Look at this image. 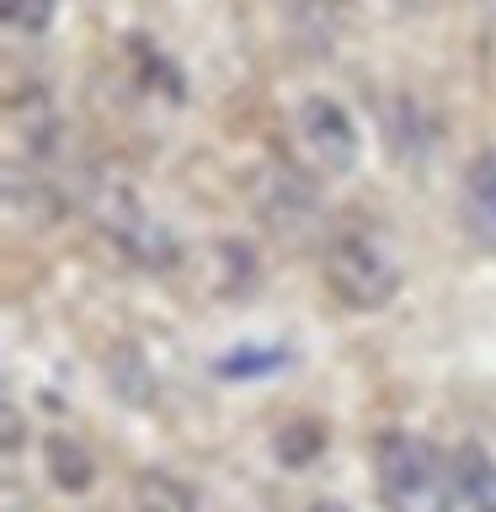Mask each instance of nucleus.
<instances>
[{
  "label": "nucleus",
  "instance_id": "f257e3e1",
  "mask_svg": "<svg viewBox=\"0 0 496 512\" xmlns=\"http://www.w3.org/2000/svg\"><path fill=\"white\" fill-rule=\"evenodd\" d=\"M320 272H326L331 294L358 315L384 310V304L400 294V283H406L400 246L379 230V224H342V230H331Z\"/></svg>",
  "mask_w": 496,
  "mask_h": 512
},
{
  "label": "nucleus",
  "instance_id": "f03ea898",
  "mask_svg": "<svg viewBox=\"0 0 496 512\" xmlns=\"http://www.w3.org/2000/svg\"><path fill=\"white\" fill-rule=\"evenodd\" d=\"M374 480L384 512H454V470L416 432H379Z\"/></svg>",
  "mask_w": 496,
  "mask_h": 512
},
{
  "label": "nucleus",
  "instance_id": "7ed1b4c3",
  "mask_svg": "<svg viewBox=\"0 0 496 512\" xmlns=\"http://www.w3.org/2000/svg\"><path fill=\"white\" fill-rule=\"evenodd\" d=\"M80 203H86L96 230L112 235V246H118L128 262H139L150 272L176 267V256H182L176 251V235L139 203V192L128 182H118V176H86V182H80Z\"/></svg>",
  "mask_w": 496,
  "mask_h": 512
},
{
  "label": "nucleus",
  "instance_id": "20e7f679",
  "mask_svg": "<svg viewBox=\"0 0 496 512\" xmlns=\"http://www.w3.org/2000/svg\"><path fill=\"white\" fill-rule=\"evenodd\" d=\"M251 208H256V219H262L267 230L283 240V246H310V240L326 230L315 187L304 182L299 171H288V166L256 171V182H251Z\"/></svg>",
  "mask_w": 496,
  "mask_h": 512
},
{
  "label": "nucleus",
  "instance_id": "39448f33",
  "mask_svg": "<svg viewBox=\"0 0 496 512\" xmlns=\"http://www.w3.org/2000/svg\"><path fill=\"white\" fill-rule=\"evenodd\" d=\"M294 139H299V150H304L315 176H347L363 155L358 123H352L347 107L331 102V96H304L299 112H294Z\"/></svg>",
  "mask_w": 496,
  "mask_h": 512
},
{
  "label": "nucleus",
  "instance_id": "423d86ee",
  "mask_svg": "<svg viewBox=\"0 0 496 512\" xmlns=\"http://www.w3.org/2000/svg\"><path fill=\"white\" fill-rule=\"evenodd\" d=\"M459 219L480 251H496V150H480L459 176Z\"/></svg>",
  "mask_w": 496,
  "mask_h": 512
},
{
  "label": "nucleus",
  "instance_id": "0eeeda50",
  "mask_svg": "<svg viewBox=\"0 0 496 512\" xmlns=\"http://www.w3.org/2000/svg\"><path fill=\"white\" fill-rule=\"evenodd\" d=\"M102 374L112 384V395L123 400V406H134V411H150L155 400H160V379H155V368L144 363V352L134 342H118L102 358Z\"/></svg>",
  "mask_w": 496,
  "mask_h": 512
},
{
  "label": "nucleus",
  "instance_id": "6e6552de",
  "mask_svg": "<svg viewBox=\"0 0 496 512\" xmlns=\"http://www.w3.org/2000/svg\"><path fill=\"white\" fill-rule=\"evenodd\" d=\"M448 470H454V491L470 512H496V454H486L480 443H459L448 454Z\"/></svg>",
  "mask_w": 496,
  "mask_h": 512
},
{
  "label": "nucleus",
  "instance_id": "1a4fd4ad",
  "mask_svg": "<svg viewBox=\"0 0 496 512\" xmlns=\"http://www.w3.org/2000/svg\"><path fill=\"white\" fill-rule=\"evenodd\" d=\"M43 470L59 491L80 496V491H91V480H96V459L80 438H70V432H48L43 438Z\"/></svg>",
  "mask_w": 496,
  "mask_h": 512
},
{
  "label": "nucleus",
  "instance_id": "9d476101",
  "mask_svg": "<svg viewBox=\"0 0 496 512\" xmlns=\"http://www.w3.org/2000/svg\"><path fill=\"white\" fill-rule=\"evenodd\" d=\"M134 507L139 512H198V507L187 502V491L176 486L171 475H160V470H144L134 480Z\"/></svg>",
  "mask_w": 496,
  "mask_h": 512
},
{
  "label": "nucleus",
  "instance_id": "9b49d317",
  "mask_svg": "<svg viewBox=\"0 0 496 512\" xmlns=\"http://www.w3.org/2000/svg\"><path fill=\"white\" fill-rule=\"evenodd\" d=\"M288 363V352L283 347H267V352H235V358H224L219 363V374L224 379H246V374H267V368H283Z\"/></svg>",
  "mask_w": 496,
  "mask_h": 512
},
{
  "label": "nucleus",
  "instance_id": "f8f14e48",
  "mask_svg": "<svg viewBox=\"0 0 496 512\" xmlns=\"http://www.w3.org/2000/svg\"><path fill=\"white\" fill-rule=\"evenodd\" d=\"M6 22L16 32H43L54 22V0H6Z\"/></svg>",
  "mask_w": 496,
  "mask_h": 512
},
{
  "label": "nucleus",
  "instance_id": "ddd939ff",
  "mask_svg": "<svg viewBox=\"0 0 496 512\" xmlns=\"http://www.w3.org/2000/svg\"><path fill=\"white\" fill-rule=\"evenodd\" d=\"M16 438H22V416L16 406H6V448H16Z\"/></svg>",
  "mask_w": 496,
  "mask_h": 512
},
{
  "label": "nucleus",
  "instance_id": "4468645a",
  "mask_svg": "<svg viewBox=\"0 0 496 512\" xmlns=\"http://www.w3.org/2000/svg\"><path fill=\"white\" fill-rule=\"evenodd\" d=\"M310 512H352V507H347V502H315Z\"/></svg>",
  "mask_w": 496,
  "mask_h": 512
},
{
  "label": "nucleus",
  "instance_id": "2eb2a0df",
  "mask_svg": "<svg viewBox=\"0 0 496 512\" xmlns=\"http://www.w3.org/2000/svg\"><path fill=\"white\" fill-rule=\"evenodd\" d=\"M304 6H315V11H331V6H342V0H304Z\"/></svg>",
  "mask_w": 496,
  "mask_h": 512
}]
</instances>
